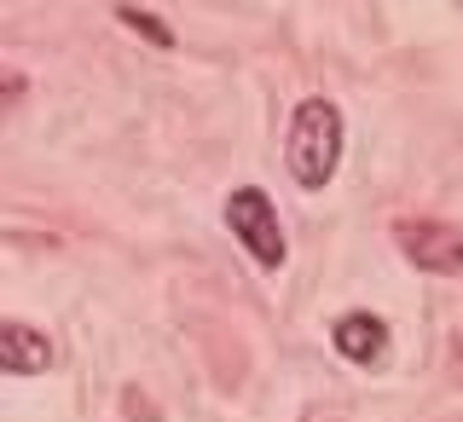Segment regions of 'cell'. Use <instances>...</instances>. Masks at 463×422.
Segmentation results:
<instances>
[{
  "mask_svg": "<svg viewBox=\"0 0 463 422\" xmlns=\"http://www.w3.org/2000/svg\"><path fill=\"white\" fill-rule=\"evenodd\" d=\"M342 110L330 98H301L296 116H289V139H284V163H289V180L301 192H325L342 168Z\"/></svg>",
  "mask_w": 463,
  "mask_h": 422,
  "instance_id": "1",
  "label": "cell"
},
{
  "mask_svg": "<svg viewBox=\"0 0 463 422\" xmlns=\"http://www.w3.org/2000/svg\"><path fill=\"white\" fill-rule=\"evenodd\" d=\"M226 226H232V238L250 249L255 267L279 272L284 260H289V243H284L279 209H272V197L260 192V185H238V192L226 197Z\"/></svg>",
  "mask_w": 463,
  "mask_h": 422,
  "instance_id": "2",
  "label": "cell"
},
{
  "mask_svg": "<svg viewBox=\"0 0 463 422\" xmlns=\"http://www.w3.org/2000/svg\"><path fill=\"white\" fill-rule=\"evenodd\" d=\"M394 243H400V255L411 260L417 272H434V278L463 272V231L446 226V220H400Z\"/></svg>",
  "mask_w": 463,
  "mask_h": 422,
  "instance_id": "3",
  "label": "cell"
},
{
  "mask_svg": "<svg viewBox=\"0 0 463 422\" xmlns=\"http://www.w3.org/2000/svg\"><path fill=\"white\" fill-rule=\"evenodd\" d=\"M330 342H336V353L347 359V365H383V359H388V324L376 313H347V318H336Z\"/></svg>",
  "mask_w": 463,
  "mask_h": 422,
  "instance_id": "4",
  "label": "cell"
},
{
  "mask_svg": "<svg viewBox=\"0 0 463 422\" xmlns=\"http://www.w3.org/2000/svg\"><path fill=\"white\" fill-rule=\"evenodd\" d=\"M0 365L12 376H41V370H52V342L41 330H29L24 318H6L0 324Z\"/></svg>",
  "mask_w": 463,
  "mask_h": 422,
  "instance_id": "5",
  "label": "cell"
},
{
  "mask_svg": "<svg viewBox=\"0 0 463 422\" xmlns=\"http://www.w3.org/2000/svg\"><path fill=\"white\" fill-rule=\"evenodd\" d=\"M116 18H122L128 29H134V35H145V41H151V47H174V29L163 23V18H156V12H139V6H116Z\"/></svg>",
  "mask_w": 463,
  "mask_h": 422,
  "instance_id": "6",
  "label": "cell"
},
{
  "mask_svg": "<svg viewBox=\"0 0 463 422\" xmlns=\"http://www.w3.org/2000/svg\"><path fill=\"white\" fill-rule=\"evenodd\" d=\"M24 98V70H6V110H18Z\"/></svg>",
  "mask_w": 463,
  "mask_h": 422,
  "instance_id": "7",
  "label": "cell"
}]
</instances>
